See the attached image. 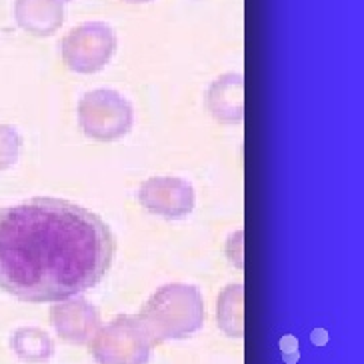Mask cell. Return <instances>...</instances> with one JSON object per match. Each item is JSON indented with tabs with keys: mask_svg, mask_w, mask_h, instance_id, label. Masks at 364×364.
Here are the masks:
<instances>
[{
	"mask_svg": "<svg viewBox=\"0 0 364 364\" xmlns=\"http://www.w3.org/2000/svg\"><path fill=\"white\" fill-rule=\"evenodd\" d=\"M14 18L22 31L46 38L58 33L65 22L63 0H14Z\"/></svg>",
	"mask_w": 364,
	"mask_h": 364,
	"instance_id": "cell-9",
	"label": "cell"
},
{
	"mask_svg": "<svg viewBox=\"0 0 364 364\" xmlns=\"http://www.w3.org/2000/svg\"><path fill=\"white\" fill-rule=\"evenodd\" d=\"M63 2H66V0H63Z\"/></svg>",
	"mask_w": 364,
	"mask_h": 364,
	"instance_id": "cell-15",
	"label": "cell"
},
{
	"mask_svg": "<svg viewBox=\"0 0 364 364\" xmlns=\"http://www.w3.org/2000/svg\"><path fill=\"white\" fill-rule=\"evenodd\" d=\"M216 322L218 328L230 338L245 336V287L228 284L220 290L216 302Z\"/></svg>",
	"mask_w": 364,
	"mask_h": 364,
	"instance_id": "cell-10",
	"label": "cell"
},
{
	"mask_svg": "<svg viewBox=\"0 0 364 364\" xmlns=\"http://www.w3.org/2000/svg\"><path fill=\"white\" fill-rule=\"evenodd\" d=\"M76 118L85 136L97 142H114L132 130L134 110L129 98L114 88H95L80 97Z\"/></svg>",
	"mask_w": 364,
	"mask_h": 364,
	"instance_id": "cell-3",
	"label": "cell"
},
{
	"mask_svg": "<svg viewBox=\"0 0 364 364\" xmlns=\"http://www.w3.org/2000/svg\"><path fill=\"white\" fill-rule=\"evenodd\" d=\"M114 257L108 225L85 206L38 196L0 208V290L56 302L105 279Z\"/></svg>",
	"mask_w": 364,
	"mask_h": 364,
	"instance_id": "cell-1",
	"label": "cell"
},
{
	"mask_svg": "<svg viewBox=\"0 0 364 364\" xmlns=\"http://www.w3.org/2000/svg\"><path fill=\"white\" fill-rule=\"evenodd\" d=\"M204 107L223 124H240L245 120V78L240 73H226L210 82L204 92Z\"/></svg>",
	"mask_w": 364,
	"mask_h": 364,
	"instance_id": "cell-8",
	"label": "cell"
},
{
	"mask_svg": "<svg viewBox=\"0 0 364 364\" xmlns=\"http://www.w3.org/2000/svg\"><path fill=\"white\" fill-rule=\"evenodd\" d=\"M117 34L107 22H85L60 41V56L76 75H97L117 53Z\"/></svg>",
	"mask_w": 364,
	"mask_h": 364,
	"instance_id": "cell-5",
	"label": "cell"
},
{
	"mask_svg": "<svg viewBox=\"0 0 364 364\" xmlns=\"http://www.w3.org/2000/svg\"><path fill=\"white\" fill-rule=\"evenodd\" d=\"M136 318L154 346L188 338L204 324L203 294L194 284L168 282L150 294Z\"/></svg>",
	"mask_w": 364,
	"mask_h": 364,
	"instance_id": "cell-2",
	"label": "cell"
},
{
	"mask_svg": "<svg viewBox=\"0 0 364 364\" xmlns=\"http://www.w3.org/2000/svg\"><path fill=\"white\" fill-rule=\"evenodd\" d=\"M225 250L228 260H230L236 268L245 267V262H242V230H236L235 235L228 236Z\"/></svg>",
	"mask_w": 364,
	"mask_h": 364,
	"instance_id": "cell-13",
	"label": "cell"
},
{
	"mask_svg": "<svg viewBox=\"0 0 364 364\" xmlns=\"http://www.w3.org/2000/svg\"><path fill=\"white\" fill-rule=\"evenodd\" d=\"M129 4H146V2H152V0H124Z\"/></svg>",
	"mask_w": 364,
	"mask_h": 364,
	"instance_id": "cell-14",
	"label": "cell"
},
{
	"mask_svg": "<svg viewBox=\"0 0 364 364\" xmlns=\"http://www.w3.org/2000/svg\"><path fill=\"white\" fill-rule=\"evenodd\" d=\"M136 198L146 213L168 220L188 216L196 203L193 184L181 176H152L140 184Z\"/></svg>",
	"mask_w": 364,
	"mask_h": 364,
	"instance_id": "cell-6",
	"label": "cell"
},
{
	"mask_svg": "<svg viewBox=\"0 0 364 364\" xmlns=\"http://www.w3.org/2000/svg\"><path fill=\"white\" fill-rule=\"evenodd\" d=\"M50 322L60 341L70 344H86L100 326L98 309L82 296L56 300L50 309Z\"/></svg>",
	"mask_w": 364,
	"mask_h": 364,
	"instance_id": "cell-7",
	"label": "cell"
},
{
	"mask_svg": "<svg viewBox=\"0 0 364 364\" xmlns=\"http://www.w3.org/2000/svg\"><path fill=\"white\" fill-rule=\"evenodd\" d=\"M22 139L11 124H0V171L14 166L21 159Z\"/></svg>",
	"mask_w": 364,
	"mask_h": 364,
	"instance_id": "cell-12",
	"label": "cell"
},
{
	"mask_svg": "<svg viewBox=\"0 0 364 364\" xmlns=\"http://www.w3.org/2000/svg\"><path fill=\"white\" fill-rule=\"evenodd\" d=\"M88 344L97 364H149L154 348L139 318L130 314L98 326Z\"/></svg>",
	"mask_w": 364,
	"mask_h": 364,
	"instance_id": "cell-4",
	"label": "cell"
},
{
	"mask_svg": "<svg viewBox=\"0 0 364 364\" xmlns=\"http://www.w3.org/2000/svg\"><path fill=\"white\" fill-rule=\"evenodd\" d=\"M12 353L22 363H48L54 354V343L50 334L36 326H22L12 332L11 336Z\"/></svg>",
	"mask_w": 364,
	"mask_h": 364,
	"instance_id": "cell-11",
	"label": "cell"
}]
</instances>
